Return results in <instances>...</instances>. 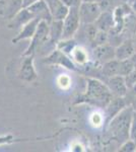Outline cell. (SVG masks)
Wrapping results in <instances>:
<instances>
[{"mask_svg":"<svg viewBox=\"0 0 136 152\" xmlns=\"http://www.w3.org/2000/svg\"><path fill=\"white\" fill-rule=\"evenodd\" d=\"M80 18L78 6H70L67 15L63 19V36L62 40L72 39L80 26Z\"/></svg>","mask_w":136,"mask_h":152,"instance_id":"cell-4","label":"cell"},{"mask_svg":"<svg viewBox=\"0 0 136 152\" xmlns=\"http://www.w3.org/2000/svg\"><path fill=\"white\" fill-rule=\"evenodd\" d=\"M132 89H133V90H134V92H135V94H136V85H135V86H134V87H133V88H132Z\"/></svg>","mask_w":136,"mask_h":152,"instance_id":"cell-32","label":"cell"},{"mask_svg":"<svg viewBox=\"0 0 136 152\" xmlns=\"http://www.w3.org/2000/svg\"><path fill=\"white\" fill-rule=\"evenodd\" d=\"M57 84L61 89H67L71 84V80L66 74H62L59 76L58 79H57Z\"/></svg>","mask_w":136,"mask_h":152,"instance_id":"cell-24","label":"cell"},{"mask_svg":"<svg viewBox=\"0 0 136 152\" xmlns=\"http://www.w3.org/2000/svg\"><path fill=\"white\" fill-rule=\"evenodd\" d=\"M36 18L34 14L29 11L28 7H23L14 14V16L8 20V28H19L21 29L26 23L31 21L32 19Z\"/></svg>","mask_w":136,"mask_h":152,"instance_id":"cell-9","label":"cell"},{"mask_svg":"<svg viewBox=\"0 0 136 152\" xmlns=\"http://www.w3.org/2000/svg\"><path fill=\"white\" fill-rule=\"evenodd\" d=\"M135 112H136V111H135Z\"/></svg>","mask_w":136,"mask_h":152,"instance_id":"cell-33","label":"cell"},{"mask_svg":"<svg viewBox=\"0 0 136 152\" xmlns=\"http://www.w3.org/2000/svg\"><path fill=\"white\" fill-rule=\"evenodd\" d=\"M24 59L18 69V77L24 82H34L38 78L36 68L34 64L35 55L23 56Z\"/></svg>","mask_w":136,"mask_h":152,"instance_id":"cell-7","label":"cell"},{"mask_svg":"<svg viewBox=\"0 0 136 152\" xmlns=\"http://www.w3.org/2000/svg\"><path fill=\"white\" fill-rule=\"evenodd\" d=\"M126 105V102L124 99V97L121 96H114L112 100L109 102V104L105 107V114L106 117L108 118V120L110 121L112 118H114L118 113H120L124 109Z\"/></svg>","mask_w":136,"mask_h":152,"instance_id":"cell-15","label":"cell"},{"mask_svg":"<svg viewBox=\"0 0 136 152\" xmlns=\"http://www.w3.org/2000/svg\"><path fill=\"white\" fill-rule=\"evenodd\" d=\"M21 8H23V0H4L3 16L9 20Z\"/></svg>","mask_w":136,"mask_h":152,"instance_id":"cell-18","label":"cell"},{"mask_svg":"<svg viewBox=\"0 0 136 152\" xmlns=\"http://www.w3.org/2000/svg\"><path fill=\"white\" fill-rule=\"evenodd\" d=\"M115 96L107 84L96 78H87L85 94L77 99V104H88L105 109Z\"/></svg>","mask_w":136,"mask_h":152,"instance_id":"cell-1","label":"cell"},{"mask_svg":"<svg viewBox=\"0 0 136 152\" xmlns=\"http://www.w3.org/2000/svg\"><path fill=\"white\" fill-rule=\"evenodd\" d=\"M15 142V139L12 135H4V136H0V146L7 145V144H11Z\"/></svg>","mask_w":136,"mask_h":152,"instance_id":"cell-28","label":"cell"},{"mask_svg":"<svg viewBox=\"0 0 136 152\" xmlns=\"http://www.w3.org/2000/svg\"><path fill=\"white\" fill-rule=\"evenodd\" d=\"M135 110L133 107H125L120 113L109 121L108 131L114 140L122 144L129 139L130 127Z\"/></svg>","mask_w":136,"mask_h":152,"instance_id":"cell-2","label":"cell"},{"mask_svg":"<svg viewBox=\"0 0 136 152\" xmlns=\"http://www.w3.org/2000/svg\"><path fill=\"white\" fill-rule=\"evenodd\" d=\"M28 8L36 18H39L41 20H46L48 23H51L53 19L50 9L44 0H38L37 2L28 6Z\"/></svg>","mask_w":136,"mask_h":152,"instance_id":"cell-11","label":"cell"},{"mask_svg":"<svg viewBox=\"0 0 136 152\" xmlns=\"http://www.w3.org/2000/svg\"><path fill=\"white\" fill-rule=\"evenodd\" d=\"M129 139H131V140L134 141L136 143V112L134 113V116H133V119H132V123H131Z\"/></svg>","mask_w":136,"mask_h":152,"instance_id":"cell-27","label":"cell"},{"mask_svg":"<svg viewBox=\"0 0 136 152\" xmlns=\"http://www.w3.org/2000/svg\"><path fill=\"white\" fill-rule=\"evenodd\" d=\"M93 56L98 63L100 64H104L106 62L116 59L115 56V48L113 46L109 45V44H104V45L98 46L93 50Z\"/></svg>","mask_w":136,"mask_h":152,"instance_id":"cell-12","label":"cell"},{"mask_svg":"<svg viewBox=\"0 0 136 152\" xmlns=\"http://www.w3.org/2000/svg\"><path fill=\"white\" fill-rule=\"evenodd\" d=\"M135 69V66L133 64L131 59H126V60H120V75L126 76L128 75L131 71Z\"/></svg>","mask_w":136,"mask_h":152,"instance_id":"cell-22","label":"cell"},{"mask_svg":"<svg viewBox=\"0 0 136 152\" xmlns=\"http://www.w3.org/2000/svg\"><path fill=\"white\" fill-rule=\"evenodd\" d=\"M37 1H38V0H23V7H28L31 5V4H33Z\"/></svg>","mask_w":136,"mask_h":152,"instance_id":"cell-29","label":"cell"},{"mask_svg":"<svg viewBox=\"0 0 136 152\" xmlns=\"http://www.w3.org/2000/svg\"><path fill=\"white\" fill-rule=\"evenodd\" d=\"M108 40H109V36H108L107 31H100V29H99L96 37H95V39H93V44L96 46V47H98V46L104 45V44H107Z\"/></svg>","mask_w":136,"mask_h":152,"instance_id":"cell-23","label":"cell"},{"mask_svg":"<svg viewBox=\"0 0 136 152\" xmlns=\"http://www.w3.org/2000/svg\"><path fill=\"white\" fill-rule=\"evenodd\" d=\"M41 21V19L39 18H34L31 21H29L28 23H26L24 26L19 29L18 34L12 39V44H16L18 42L24 41V40H31L34 37L35 33L38 28V24Z\"/></svg>","mask_w":136,"mask_h":152,"instance_id":"cell-10","label":"cell"},{"mask_svg":"<svg viewBox=\"0 0 136 152\" xmlns=\"http://www.w3.org/2000/svg\"><path fill=\"white\" fill-rule=\"evenodd\" d=\"M49 31H50V43L56 47L57 44L62 40L63 20L52 19L51 23H49Z\"/></svg>","mask_w":136,"mask_h":152,"instance_id":"cell-17","label":"cell"},{"mask_svg":"<svg viewBox=\"0 0 136 152\" xmlns=\"http://www.w3.org/2000/svg\"><path fill=\"white\" fill-rule=\"evenodd\" d=\"M120 151L123 152H133L136 151V143L134 141H132L131 139H128L127 141L123 142L120 146Z\"/></svg>","mask_w":136,"mask_h":152,"instance_id":"cell-25","label":"cell"},{"mask_svg":"<svg viewBox=\"0 0 136 152\" xmlns=\"http://www.w3.org/2000/svg\"><path fill=\"white\" fill-rule=\"evenodd\" d=\"M124 78H125V82H126V84H127L128 89H132L136 85V69L131 71L128 75L124 76Z\"/></svg>","mask_w":136,"mask_h":152,"instance_id":"cell-26","label":"cell"},{"mask_svg":"<svg viewBox=\"0 0 136 152\" xmlns=\"http://www.w3.org/2000/svg\"><path fill=\"white\" fill-rule=\"evenodd\" d=\"M102 72L107 78L120 75V60L113 59L109 62L104 63L102 65Z\"/></svg>","mask_w":136,"mask_h":152,"instance_id":"cell-19","label":"cell"},{"mask_svg":"<svg viewBox=\"0 0 136 152\" xmlns=\"http://www.w3.org/2000/svg\"><path fill=\"white\" fill-rule=\"evenodd\" d=\"M50 43V31H49V23L46 20H41L38 24V28L33 38L31 39L29 47L23 56L35 55L36 52L45 48L47 44Z\"/></svg>","mask_w":136,"mask_h":152,"instance_id":"cell-3","label":"cell"},{"mask_svg":"<svg viewBox=\"0 0 136 152\" xmlns=\"http://www.w3.org/2000/svg\"><path fill=\"white\" fill-rule=\"evenodd\" d=\"M4 13V0H0V15Z\"/></svg>","mask_w":136,"mask_h":152,"instance_id":"cell-30","label":"cell"},{"mask_svg":"<svg viewBox=\"0 0 136 152\" xmlns=\"http://www.w3.org/2000/svg\"><path fill=\"white\" fill-rule=\"evenodd\" d=\"M78 10L80 23L85 24L95 23L103 11L98 1H81Z\"/></svg>","mask_w":136,"mask_h":152,"instance_id":"cell-5","label":"cell"},{"mask_svg":"<svg viewBox=\"0 0 136 152\" xmlns=\"http://www.w3.org/2000/svg\"><path fill=\"white\" fill-rule=\"evenodd\" d=\"M51 11L52 18L57 20H63L67 15L69 6L66 5L62 0H44Z\"/></svg>","mask_w":136,"mask_h":152,"instance_id":"cell-13","label":"cell"},{"mask_svg":"<svg viewBox=\"0 0 136 152\" xmlns=\"http://www.w3.org/2000/svg\"><path fill=\"white\" fill-rule=\"evenodd\" d=\"M76 44H75V41L73 39H66V40H61L57 44L56 48L61 50L62 52H64L65 54H67L68 56H70L71 52L74 48H75Z\"/></svg>","mask_w":136,"mask_h":152,"instance_id":"cell-21","label":"cell"},{"mask_svg":"<svg viewBox=\"0 0 136 152\" xmlns=\"http://www.w3.org/2000/svg\"><path fill=\"white\" fill-rule=\"evenodd\" d=\"M136 53V49L132 40H126L115 48V56L118 60L130 59Z\"/></svg>","mask_w":136,"mask_h":152,"instance_id":"cell-14","label":"cell"},{"mask_svg":"<svg viewBox=\"0 0 136 152\" xmlns=\"http://www.w3.org/2000/svg\"><path fill=\"white\" fill-rule=\"evenodd\" d=\"M106 84L108 85V87L110 88V90L112 91V94L115 96L125 97L127 95L128 87L125 82L124 76H121V75L112 76V77L108 78V81Z\"/></svg>","mask_w":136,"mask_h":152,"instance_id":"cell-8","label":"cell"},{"mask_svg":"<svg viewBox=\"0 0 136 152\" xmlns=\"http://www.w3.org/2000/svg\"><path fill=\"white\" fill-rule=\"evenodd\" d=\"M95 26L98 28V29L104 31H111L115 26V18H114V14L110 11H102L101 15L99 16L98 19L96 20Z\"/></svg>","mask_w":136,"mask_h":152,"instance_id":"cell-16","label":"cell"},{"mask_svg":"<svg viewBox=\"0 0 136 152\" xmlns=\"http://www.w3.org/2000/svg\"><path fill=\"white\" fill-rule=\"evenodd\" d=\"M70 57L73 60V62L78 65H85L88 62L87 53H86L85 49H83L80 46H75V48L70 54Z\"/></svg>","mask_w":136,"mask_h":152,"instance_id":"cell-20","label":"cell"},{"mask_svg":"<svg viewBox=\"0 0 136 152\" xmlns=\"http://www.w3.org/2000/svg\"><path fill=\"white\" fill-rule=\"evenodd\" d=\"M44 63L50 65L61 66V67L70 71H77L75 63L73 62V60L71 59L70 56H68L67 54H65L57 48L52 50V52L45 58Z\"/></svg>","mask_w":136,"mask_h":152,"instance_id":"cell-6","label":"cell"},{"mask_svg":"<svg viewBox=\"0 0 136 152\" xmlns=\"http://www.w3.org/2000/svg\"><path fill=\"white\" fill-rule=\"evenodd\" d=\"M133 43H134V46H135V49H136V37H135L134 40H133Z\"/></svg>","mask_w":136,"mask_h":152,"instance_id":"cell-31","label":"cell"}]
</instances>
